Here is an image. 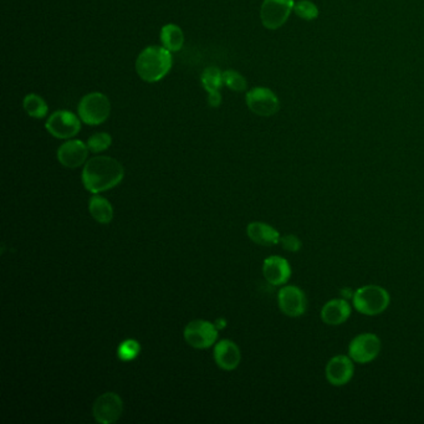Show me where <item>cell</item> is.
<instances>
[{
  "label": "cell",
  "instance_id": "cell-1",
  "mask_svg": "<svg viewBox=\"0 0 424 424\" xmlns=\"http://www.w3.org/2000/svg\"><path fill=\"white\" fill-rule=\"evenodd\" d=\"M124 166L118 159L107 156L90 158L82 170L84 187L92 194L112 190L122 182Z\"/></svg>",
  "mask_w": 424,
  "mask_h": 424
},
{
  "label": "cell",
  "instance_id": "cell-2",
  "mask_svg": "<svg viewBox=\"0 0 424 424\" xmlns=\"http://www.w3.org/2000/svg\"><path fill=\"white\" fill-rule=\"evenodd\" d=\"M173 64L170 50L164 46H148L138 55L136 71L146 82H157L167 76Z\"/></svg>",
  "mask_w": 424,
  "mask_h": 424
},
{
  "label": "cell",
  "instance_id": "cell-3",
  "mask_svg": "<svg viewBox=\"0 0 424 424\" xmlns=\"http://www.w3.org/2000/svg\"><path fill=\"white\" fill-rule=\"evenodd\" d=\"M391 296L379 285L359 287L353 296V305L356 311L366 316H377L385 313L390 306Z\"/></svg>",
  "mask_w": 424,
  "mask_h": 424
},
{
  "label": "cell",
  "instance_id": "cell-4",
  "mask_svg": "<svg viewBox=\"0 0 424 424\" xmlns=\"http://www.w3.org/2000/svg\"><path fill=\"white\" fill-rule=\"evenodd\" d=\"M81 121L90 126L104 124L111 113V104L106 95L101 92H91L81 98L78 106Z\"/></svg>",
  "mask_w": 424,
  "mask_h": 424
},
{
  "label": "cell",
  "instance_id": "cell-5",
  "mask_svg": "<svg viewBox=\"0 0 424 424\" xmlns=\"http://www.w3.org/2000/svg\"><path fill=\"white\" fill-rule=\"evenodd\" d=\"M382 342L377 335L371 333H359L350 342L348 356L353 362L366 365L379 357Z\"/></svg>",
  "mask_w": 424,
  "mask_h": 424
},
{
  "label": "cell",
  "instance_id": "cell-6",
  "mask_svg": "<svg viewBox=\"0 0 424 424\" xmlns=\"http://www.w3.org/2000/svg\"><path fill=\"white\" fill-rule=\"evenodd\" d=\"M183 336L190 347L197 350H205L216 344L218 328L209 321L193 320L184 327Z\"/></svg>",
  "mask_w": 424,
  "mask_h": 424
},
{
  "label": "cell",
  "instance_id": "cell-7",
  "mask_svg": "<svg viewBox=\"0 0 424 424\" xmlns=\"http://www.w3.org/2000/svg\"><path fill=\"white\" fill-rule=\"evenodd\" d=\"M124 412V401L115 392H106L98 396L92 405V414L100 424L118 422Z\"/></svg>",
  "mask_w": 424,
  "mask_h": 424
},
{
  "label": "cell",
  "instance_id": "cell-8",
  "mask_svg": "<svg viewBox=\"0 0 424 424\" xmlns=\"http://www.w3.org/2000/svg\"><path fill=\"white\" fill-rule=\"evenodd\" d=\"M294 5V0H264L260 9L263 25L269 30L279 29L287 23Z\"/></svg>",
  "mask_w": 424,
  "mask_h": 424
},
{
  "label": "cell",
  "instance_id": "cell-9",
  "mask_svg": "<svg viewBox=\"0 0 424 424\" xmlns=\"http://www.w3.org/2000/svg\"><path fill=\"white\" fill-rule=\"evenodd\" d=\"M81 118L67 110H59L50 115L46 121V130L54 137L70 140L81 130Z\"/></svg>",
  "mask_w": 424,
  "mask_h": 424
},
{
  "label": "cell",
  "instance_id": "cell-10",
  "mask_svg": "<svg viewBox=\"0 0 424 424\" xmlns=\"http://www.w3.org/2000/svg\"><path fill=\"white\" fill-rule=\"evenodd\" d=\"M247 106L249 110L263 118L273 116L280 109L279 98L268 87H254L248 91L247 96Z\"/></svg>",
  "mask_w": 424,
  "mask_h": 424
},
{
  "label": "cell",
  "instance_id": "cell-11",
  "mask_svg": "<svg viewBox=\"0 0 424 424\" xmlns=\"http://www.w3.org/2000/svg\"><path fill=\"white\" fill-rule=\"evenodd\" d=\"M278 304L281 313L289 317H300L306 313V296L300 287L296 285L281 287L278 295Z\"/></svg>",
  "mask_w": 424,
  "mask_h": 424
},
{
  "label": "cell",
  "instance_id": "cell-12",
  "mask_svg": "<svg viewBox=\"0 0 424 424\" xmlns=\"http://www.w3.org/2000/svg\"><path fill=\"white\" fill-rule=\"evenodd\" d=\"M353 373H355L353 359L345 355H337L330 359L325 370L327 382L333 387L347 385L353 379Z\"/></svg>",
  "mask_w": 424,
  "mask_h": 424
},
{
  "label": "cell",
  "instance_id": "cell-13",
  "mask_svg": "<svg viewBox=\"0 0 424 424\" xmlns=\"http://www.w3.org/2000/svg\"><path fill=\"white\" fill-rule=\"evenodd\" d=\"M293 274V270L290 267V263L278 255L269 256L263 264V275L265 280L268 281L273 287H281L285 285L290 280Z\"/></svg>",
  "mask_w": 424,
  "mask_h": 424
},
{
  "label": "cell",
  "instance_id": "cell-14",
  "mask_svg": "<svg viewBox=\"0 0 424 424\" xmlns=\"http://www.w3.org/2000/svg\"><path fill=\"white\" fill-rule=\"evenodd\" d=\"M89 147L80 140H70L61 144L58 150V161L66 168H78L85 164L89 156Z\"/></svg>",
  "mask_w": 424,
  "mask_h": 424
},
{
  "label": "cell",
  "instance_id": "cell-15",
  "mask_svg": "<svg viewBox=\"0 0 424 424\" xmlns=\"http://www.w3.org/2000/svg\"><path fill=\"white\" fill-rule=\"evenodd\" d=\"M353 313V305L344 299L327 301L321 309V320L328 326H339L345 324Z\"/></svg>",
  "mask_w": 424,
  "mask_h": 424
},
{
  "label": "cell",
  "instance_id": "cell-16",
  "mask_svg": "<svg viewBox=\"0 0 424 424\" xmlns=\"http://www.w3.org/2000/svg\"><path fill=\"white\" fill-rule=\"evenodd\" d=\"M214 359L216 365L225 371L235 370L242 359V353L238 345L232 339H222L214 347Z\"/></svg>",
  "mask_w": 424,
  "mask_h": 424
},
{
  "label": "cell",
  "instance_id": "cell-17",
  "mask_svg": "<svg viewBox=\"0 0 424 424\" xmlns=\"http://www.w3.org/2000/svg\"><path fill=\"white\" fill-rule=\"evenodd\" d=\"M247 234L252 242L263 247H271L280 243V233L267 223H250L247 227Z\"/></svg>",
  "mask_w": 424,
  "mask_h": 424
},
{
  "label": "cell",
  "instance_id": "cell-18",
  "mask_svg": "<svg viewBox=\"0 0 424 424\" xmlns=\"http://www.w3.org/2000/svg\"><path fill=\"white\" fill-rule=\"evenodd\" d=\"M89 212L92 218L100 224H109L113 219V208L111 203L104 197L92 196L89 201Z\"/></svg>",
  "mask_w": 424,
  "mask_h": 424
},
{
  "label": "cell",
  "instance_id": "cell-19",
  "mask_svg": "<svg viewBox=\"0 0 424 424\" xmlns=\"http://www.w3.org/2000/svg\"><path fill=\"white\" fill-rule=\"evenodd\" d=\"M162 45L170 52H179L184 44L182 29L176 24H167L161 30Z\"/></svg>",
  "mask_w": 424,
  "mask_h": 424
},
{
  "label": "cell",
  "instance_id": "cell-20",
  "mask_svg": "<svg viewBox=\"0 0 424 424\" xmlns=\"http://www.w3.org/2000/svg\"><path fill=\"white\" fill-rule=\"evenodd\" d=\"M23 106L26 113L33 118H44L49 111L45 100L36 93L26 95L23 101Z\"/></svg>",
  "mask_w": 424,
  "mask_h": 424
},
{
  "label": "cell",
  "instance_id": "cell-21",
  "mask_svg": "<svg viewBox=\"0 0 424 424\" xmlns=\"http://www.w3.org/2000/svg\"><path fill=\"white\" fill-rule=\"evenodd\" d=\"M201 82H202L204 90L208 93L219 91L222 89V86L224 85L223 74L218 67H214V66L207 67L201 76Z\"/></svg>",
  "mask_w": 424,
  "mask_h": 424
},
{
  "label": "cell",
  "instance_id": "cell-22",
  "mask_svg": "<svg viewBox=\"0 0 424 424\" xmlns=\"http://www.w3.org/2000/svg\"><path fill=\"white\" fill-rule=\"evenodd\" d=\"M140 353H141V345L137 339H124L118 347V357L124 362H131L137 359Z\"/></svg>",
  "mask_w": 424,
  "mask_h": 424
},
{
  "label": "cell",
  "instance_id": "cell-23",
  "mask_svg": "<svg viewBox=\"0 0 424 424\" xmlns=\"http://www.w3.org/2000/svg\"><path fill=\"white\" fill-rule=\"evenodd\" d=\"M223 81H224V85L228 86L230 90L236 92L245 91L248 86L245 78L234 70H227L223 72Z\"/></svg>",
  "mask_w": 424,
  "mask_h": 424
},
{
  "label": "cell",
  "instance_id": "cell-24",
  "mask_svg": "<svg viewBox=\"0 0 424 424\" xmlns=\"http://www.w3.org/2000/svg\"><path fill=\"white\" fill-rule=\"evenodd\" d=\"M294 13L301 19L311 21V20L317 19L319 9L310 0H300L295 3Z\"/></svg>",
  "mask_w": 424,
  "mask_h": 424
},
{
  "label": "cell",
  "instance_id": "cell-25",
  "mask_svg": "<svg viewBox=\"0 0 424 424\" xmlns=\"http://www.w3.org/2000/svg\"><path fill=\"white\" fill-rule=\"evenodd\" d=\"M112 144V137L106 132H98L92 135L87 141V147L92 153H100L107 150Z\"/></svg>",
  "mask_w": 424,
  "mask_h": 424
},
{
  "label": "cell",
  "instance_id": "cell-26",
  "mask_svg": "<svg viewBox=\"0 0 424 424\" xmlns=\"http://www.w3.org/2000/svg\"><path fill=\"white\" fill-rule=\"evenodd\" d=\"M280 244L282 248L290 253H296L300 250L302 247V243L300 239L294 234H287L280 238Z\"/></svg>",
  "mask_w": 424,
  "mask_h": 424
},
{
  "label": "cell",
  "instance_id": "cell-27",
  "mask_svg": "<svg viewBox=\"0 0 424 424\" xmlns=\"http://www.w3.org/2000/svg\"><path fill=\"white\" fill-rule=\"evenodd\" d=\"M208 104L212 106V107H218V106H221L222 104V95H221V92H210L208 93Z\"/></svg>",
  "mask_w": 424,
  "mask_h": 424
},
{
  "label": "cell",
  "instance_id": "cell-28",
  "mask_svg": "<svg viewBox=\"0 0 424 424\" xmlns=\"http://www.w3.org/2000/svg\"><path fill=\"white\" fill-rule=\"evenodd\" d=\"M214 325H216L218 330H223V328L225 327V325H227V321L224 320V319H218V320L214 322Z\"/></svg>",
  "mask_w": 424,
  "mask_h": 424
}]
</instances>
